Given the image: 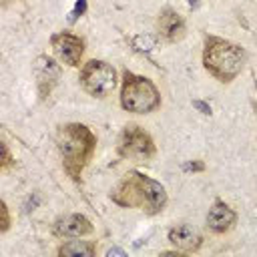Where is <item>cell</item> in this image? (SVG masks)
<instances>
[{
    "label": "cell",
    "instance_id": "6da1fadb",
    "mask_svg": "<svg viewBox=\"0 0 257 257\" xmlns=\"http://www.w3.org/2000/svg\"><path fill=\"white\" fill-rule=\"evenodd\" d=\"M110 199L120 207H137L149 215H155L167 205V191L155 179L131 171L126 173L110 193Z\"/></svg>",
    "mask_w": 257,
    "mask_h": 257
},
{
    "label": "cell",
    "instance_id": "7a4b0ae2",
    "mask_svg": "<svg viewBox=\"0 0 257 257\" xmlns=\"http://www.w3.org/2000/svg\"><path fill=\"white\" fill-rule=\"evenodd\" d=\"M56 145H58L66 173L72 179H78L82 169L94 155L96 137L92 135V131L88 126H84L80 122H70V124L60 126V131L56 135Z\"/></svg>",
    "mask_w": 257,
    "mask_h": 257
},
{
    "label": "cell",
    "instance_id": "3957f363",
    "mask_svg": "<svg viewBox=\"0 0 257 257\" xmlns=\"http://www.w3.org/2000/svg\"><path fill=\"white\" fill-rule=\"evenodd\" d=\"M205 68L221 82H231L245 66V50L225 38L209 36L203 48Z\"/></svg>",
    "mask_w": 257,
    "mask_h": 257
},
{
    "label": "cell",
    "instance_id": "277c9868",
    "mask_svg": "<svg viewBox=\"0 0 257 257\" xmlns=\"http://www.w3.org/2000/svg\"><path fill=\"white\" fill-rule=\"evenodd\" d=\"M120 104L128 112L147 114L161 104V94L153 84V80H149L147 76L124 74L120 88Z\"/></svg>",
    "mask_w": 257,
    "mask_h": 257
},
{
    "label": "cell",
    "instance_id": "5b68a950",
    "mask_svg": "<svg viewBox=\"0 0 257 257\" xmlns=\"http://www.w3.org/2000/svg\"><path fill=\"white\" fill-rule=\"evenodd\" d=\"M80 86L90 96L102 98L116 86V70L106 60H88L80 70Z\"/></svg>",
    "mask_w": 257,
    "mask_h": 257
},
{
    "label": "cell",
    "instance_id": "8992f818",
    "mask_svg": "<svg viewBox=\"0 0 257 257\" xmlns=\"http://www.w3.org/2000/svg\"><path fill=\"white\" fill-rule=\"evenodd\" d=\"M118 155L135 163H147L155 155V143L139 124H126L118 137Z\"/></svg>",
    "mask_w": 257,
    "mask_h": 257
},
{
    "label": "cell",
    "instance_id": "52a82bcc",
    "mask_svg": "<svg viewBox=\"0 0 257 257\" xmlns=\"http://www.w3.org/2000/svg\"><path fill=\"white\" fill-rule=\"evenodd\" d=\"M50 42H52L54 54L60 62H64L68 66H78L82 52H84V42L78 36H74L70 32H58L50 38Z\"/></svg>",
    "mask_w": 257,
    "mask_h": 257
},
{
    "label": "cell",
    "instance_id": "ba28073f",
    "mask_svg": "<svg viewBox=\"0 0 257 257\" xmlns=\"http://www.w3.org/2000/svg\"><path fill=\"white\" fill-rule=\"evenodd\" d=\"M32 70H34V78H36V84H38V90H40V96L46 98L52 90V86L56 84V80L60 78V66L54 62V58L50 56H38L32 64Z\"/></svg>",
    "mask_w": 257,
    "mask_h": 257
},
{
    "label": "cell",
    "instance_id": "9c48e42d",
    "mask_svg": "<svg viewBox=\"0 0 257 257\" xmlns=\"http://www.w3.org/2000/svg\"><path fill=\"white\" fill-rule=\"evenodd\" d=\"M169 241H171L179 251L191 253V251H197V249L201 247L203 237H201V233H199L193 225H189V223H179V225H175V227L169 231Z\"/></svg>",
    "mask_w": 257,
    "mask_h": 257
},
{
    "label": "cell",
    "instance_id": "30bf717a",
    "mask_svg": "<svg viewBox=\"0 0 257 257\" xmlns=\"http://www.w3.org/2000/svg\"><path fill=\"white\" fill-rule=\"evenodd\" d=\"M92 231V225L90 221L80 215V213H70V215H64L60 217L56 223H54V233L58 237H84Z\"/></svg>",
    "mask_w": 257,
    "mask_h": 257
},
{
    "label": "cell",
    "instance_id": "8fae6325",
    "mask_svg": "<svg viewBox=\"0 0 257 257\" xmlns=\"http://www.w3.org/2000/svg\"><path fill=\"white\" fill-rule=\"evenodd\" d=\"M159 34L169 40V42H177L185 36V20L181 18L179 12L171 10V8H165L161 14H159Z\"/></svg>",
    "mask_w": 257,
    "mask_h": 257
},
{
    "label": "cell",
    "instance_id": "7c38bea8",
    "mask_svg": "<svg viewBox=\"0 0 257 257\" xmlns=\"http://www.w3.org/2000/svg\"><path fill=\"white\" fill-rule=\"evenodd\" d=\"M235 221H237L235 211L229 205L221 203V201H217L209 209V213H207V225L215 233H227V231H231L233 225H235Z\"/></svg>",
    "mask_w": 257,
    "mask_h": 257
},
{
    "label": "cell",
    "instance_id": "4fadbf2b",
    "mask_svg": "<svg viewBox=\"0 0 257 257\" xmlns=\"http://www.w3.org/2000/svg\"><path fill=\"white\" fill-rule=\"evenodd\" d=\"M96 247L90 241H80V237H76V241H66L58 247V255H94Z\"/></svg>",
    "mask_w": 257,
    "mask_h": 257
},
{
    "label": "cell",
    "instance_id": "5bb4252c",
    "mask_svg": "<svg viewBox=\"0 0 257 257\" xmlns=\"http://www.w3.org/2000/svg\"><path fill=\"white\" fill-rule=\"evenodd\" d=\"M0 213H2V223H0L2 227H0V229H2V231H8V227H10V217H8V207H6L4 201L0 203Z\"/></svg>",
    "mask_w": 257,
    "mask_h": 257
},
{
    "label": "cell",
    "instance_id": "9a60e30c",
    "mask_svg": "<svg viewBox=\"0 0 257 257\" xmlns=\"http://www.w3.org/2000/svg\"><path fill=\"white\" fill-rule=\"evenodd\" d=\"M2 153H4V159H2V169L6 171V169L12 165V159H10V151H8V147H6V145L2 147Z\"/></svg>",
    "mask_w": 257,
    "mask_h": 257
}]
</instances>
